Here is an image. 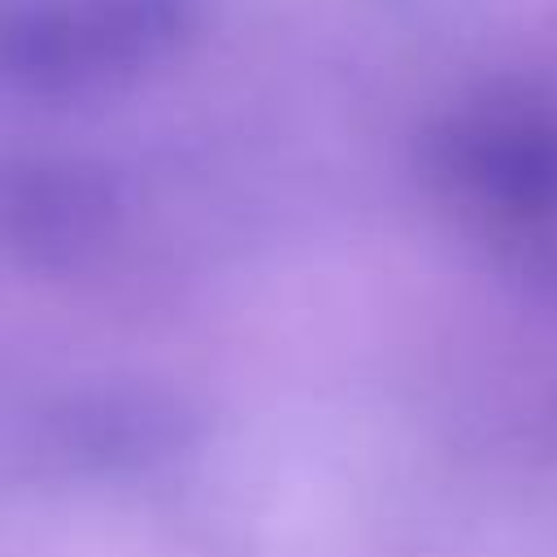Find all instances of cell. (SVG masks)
<instances>
[{
	"label": "cell",
	"mask_w": 557,
	"mask_h": 557,
	"mask_svg": "<svg viewBox=\"0 0 557 557\" xmlns=\"http://www.w3.org/2000/svg\"><path fill=\"white\" fill-rule=\"evenodd\" d=\"M200 0H30L4 13L0 74L35 100H87L165 65L196 30Z\"/></svg>",
	"instance_id": "1"
},
{
	"label": "cell",
	"mask_w": 557,
	"mask_h": 557,
	"mask_svg": "<svg viewBox=\"0 0 557 557\" xmlns=\"http://www.w3.org/2000/svg\"><path fill=\"white\" fill-rule=\"evenodd\" d=\"M444 174L470 196L509 213L557 209V113L544 109H479L440 139Z\"/></svg>",
	"instance_id": "2"
},
{
	"label": "cell",
	"mask_w": 557,
	"mask_h": 557,
	"mask_svg": "<svg viewBox=\"0 0 557 557\" xmlns=\"http://www.w3.org/2000/svg\"><path fill=\"white\" fill-rule=\"evenodd\" d=\"M109 213V183L74 165H35L22 187H4V231L35 261L74 257L78 248H91L104 235Z\"/></svg>",
	"instance_id": "3"
}]
</instances>
